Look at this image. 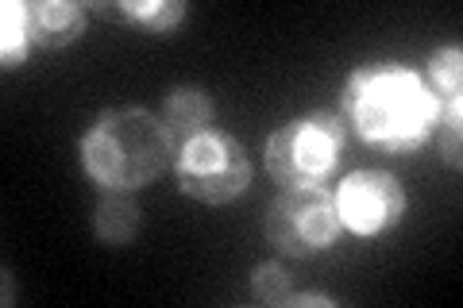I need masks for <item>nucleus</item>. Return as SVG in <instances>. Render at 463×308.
Returning a JSON list of instances; mask_svg holds the SVG:
<instances>
[{
    "label": "nucleus",
    "mask_w": 463,
    "mask_h": 308,
    "mask_svg": "<svg viewBox=\"0 0 463 308\" xmlns=\"http://www.w3.org/2000/svg\"><path fill=\"white\" fill-rule=\"evenodd\" d=\"M213 116H216V105H213L209 89H201V85H174L163 100V120L174 135H182V139L213 127Z\"/></svg>",
    "instance_id": "10"
},
{
    "label": "nucleus",
    "mask_w": 463,
    "mask_h": 308,
    "mask_svg": "<svg viewBox=\"0 0 463 308\" xmlns=\"http://www.w3.org/2000/svg\"><path fill=\"white\" fill-rule=\"evenodd\" d=\"M347 146V124L336 112H306L267 139V173L282 189L321 185Z\"/></svg>",
    "instance_id": "3"
},
{
    "label": "nucleus",
    "mask_w": 463,
    "mask_h": 308,
    "mask_svg": "<svg viewBox=\"0 0 463 308\" xmlns=\"http://www.w3.org/2000/svg\"><path fill=\"white\" fill-rule=\"evenodd\" d=\"M459 124L463 120H444V124H437V131H440V158L452 170H459Z\"/></svg>",
    "instance_id": "14"
},
{
    "label": "nucleus",
    "mask_w": 463,
    "mask_h": 308,
    "mask_svg": "<svg viewBox=\"0 0 463 308\" xmlns=\"http://www.w3.org/2000/svg\"><path fill=\"white\" fill-rule=\"evenodd\" d=\"M289 308H309V304H321V308H332L336 297H325V293H289Z\"/></svg>",
    "instance_id": "15"
},
{
    "label": "nucleus",
    "mask_w": 463,
    "mask_h": 308,
    "mask_svg": "<svg viewBox=\"0 0 463 308\" xmlns=\"http://www.w3.org/2000/svg\"><path fill=\"white\" fill-rule=\"evenodd\" d=\"M174 178L185 197L201 204H228L248 193L251 185V158L236 135L221 127H205L182 139L174 158Z\"/></svg>",
    "instance_id": "4"
},
{
    "label": "nucleus",
    "mask_w": 463,
    "mask_h": 308,
    "mask_svg": "<svg viewBox=\"0 0 463 308\" xmlns=\"http://www.w3.org/2000/svg\"><path fill=\"white\" fill-rule=\"evenodd\" d=\"M425 85L429 93L437 97L440 105V124L444 120H463V51L456 47H440L429 54V66H425Z\"/></svg>",
    "instance_id": "8"
},
{
    "label": "nucleus",
    "mask_w": 463,
    "mask_h": 308,
    "mask_svg": "<svg viewBox=\"0 0 463 308\" xmlns=\"http://www.w3.org/2000/svg\"><path fill=\"white\" fill-rule=\"evenodd\" d=\"M78 154L85 173L100 189H116V193H136L158 182L178 158L166 120L139 105L100 112L81 135Z\"/></svg>",
    "instance_id": "2"
},
{
    "label": "nucleus",
    "mask_w": 463,
    "mask_h": 308,
    "mask_svg": "<svg viewBox=\"0 0 463 308\" xmlns=\"http://www.w3.org/2000/svg\"><path fill=\"white\" fill-rule=\"evenodd\" d=\"M289 274L282 262H259L251 270V297L259 304H286L289 301Z\"/></svg>",
    "instance_id": "13"
},
{
    "label": "nucleus",
    "mask_w": 463,
    "mask_h": 308,
    "mask_svg": "<svg viewBox=\"0 0 463 308\" xmlns=\"http://www.w3.org/2000/svg\"><path fill=\"white\" fill-rule=\"evenodd\" d=\"M347 131L386 154L417 151L440 124V105L425 78L405 62H371L352 70L340 93Z\"/></svg>",
    "instance_id": "1"
},
{
    "label": "nucleus",
    "mask_w": 463,
    "mask_h": 308,
    "mask_svg": "<svg viewBox=\"0 0 463 308\" xmlns=\"http://www.w3.org/2000/svg\"><path fill=\"white\" fill-rule=\"evenodd\" d=\"M263 236L286 258H313L328 251L344 236L336 193L325 185H294L282 189L267 209Z\"/></svg>",
    "instance_id": "5"
},
{
    "label": "nucleus",
    "mask_w": 463,
    "mask_h": 308,
    "mask_svg": "<svg viewBox=\"0 0 463 308\" xmlns=\"http://www.w3.org/2000/svg\"><path fill=\"white\" fill-rule=\"evenodd\" d=\"M105 16L139 27L147 35H174L185 20V0H120V5H93Z\"/></svg>",
    "instance_id": "9"
},
{
    "label": "nucleus",
    "mask_w": 463,
    "mask_h": 308,
    "mask_svg": "<svg viewBox=\"0 0 463 308\" xmlns=\"http://www.w3.org/2000/svg\"><path fill=\"white\" fill-rule=\"evenodd\" d=\"M27 27L32 42L43 51H62L85 32V8L74 0H35L27 5Z\"/></svg>",
    "instance_id": "7"
},
{
    "label": "nucleus",
    "mask_w": 463,
    "mask_h": 308,
    "mask_svg": "<svg viewBox=\"0 0 463 308\" xmlns=\"http://www.w3.org/2000/svg\"><path fill=\"white\" fill-rule=\"evenodd\" d=\"M32 51V27H27V5L24 0H5L0 8V62L20 66Z\"/></svg>",
    "instance_id": "12"
},
{
    "label": "nucleus",
    "mask_w": 463,
    "mask_h": 308,
    "mask_svg": "<svg viewBox=\"0 0 463 308\" xmlns=\"http://www.w3.org/2000/svg\"><path fill=\"white\" fill-rule=\"evenodd\" d=\"M336 212L352 236H383L405 216V189L386 170H355L336 189Z\"/></svg>",
    "instance_id": "6"
},
{
    "label": "nucleus",
    "mask_w": 463,
    "mask_h": 308,
    "mask_svg": "<svg viewBox=\"0 0 463 308\" xmlns=\"http://www.w3.org/2000/svg\"><path fill=\"white\" fill-rule=\"evenodd\" d=\"M143 228V212L136 209V201L116 189H100V201L93 209V231L100 243L109 247H124L136 239V231Z\"/></svg>",
    "instance_id": "11"
}]
</instances>
